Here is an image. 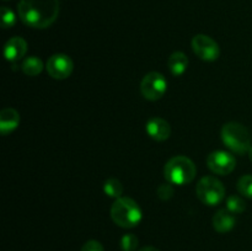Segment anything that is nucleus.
<instances>
[{"mask_svg": "<svg viewBox=\"0 0 252 251\" xmlns=\"http://www.w3.org/2000/svg\"><path fill=\"white\" fill-rule=\"evenodd\" d=\"M196 194L202 203L213 207L225 198V188L217 177L204 176L197 184Z\"/></svg>", "mask_w": 252, "mask_h": 251, "instance_id": "obj_5", "label": "nucleus"}, {"mask_svg": "<svg viewBox=\"0 0 252 251\" xmlns=\"http://www.w3.org/2000/svg\"><path fill=\"white\" fill-rule=\"evenodd\" d=\"M249 157H250V160L252 161V147L250 148V150H249Z\"/></svg>", "mask_w": 252, "mask_h": 251, "instance_id": "obj_24", "label": "nucleus"}, {"mask_svg": "<svg viewBox=\"0 0 252 251\" xmlns=\"http://www.w3.org/2000/svg\"><path fill=\"white\" fill-rule=\"evenodd\" d=\"M197 169L191 159L182 155L171 157L164 167V175L167 182L177 186H184L193 181Z\"/></svg>", "mask_w": 252, "mask_h": 251, "instance_id": "obj_3", "label": "nucleus"}, {"mask_svg": "<svg viewBox=\"0 0 252 251\" xmlns=\"http://www.w3.org/2000/svg\"><path fill=\"white\" fill-rule=\"evenodd\" d=\"M226 209L230 211L233 214L243 213L246 209V203L241 197L233 194V196H229L226 198Z\"/></svg>", "mask_w": 252, "mask_h": 251, "instance_id": "obj_17", "label": "nucleus"}, {"mask_svg": "<svg viewBox=\"0 0 252 251\" xmlns=\"http://www.w3.org/2000/svg\"><path fill=\"white\" fill-rule=\"evenodd\" d=\"M221 139L225 147L236 154L249 153L251 145V134L248 128L238 122L225 123L221 129Z\"/></svg>", "mask_w": 252, "mask_h": 251, "instance_id": "obj_4", "label": "nucleus"}, {"mask_svg": "<svg viewBox=\"0 0 252 251\" xmlns=\"http://www.w3.org/2000/svg\"><path fill=\"white\" fill-rule=\"evenodd\" d=\"M20 123V115L14 108H4L0 112V132L2 135H7L14 132Z\"/></svg>", "mask_w": 252, "mask_h": 251, "instance_id": "obj_12", "label": "nucleus"}, {"mask_svg": "<svg viewBox=\"0 0 252 251\" xmlns=\"http://www.w3.org/2000/svg\"><path fill=\"white\" fill-rule=\"evenodd\" d=\"M21 69L26 75L36 76L43 70V63H42V61L39 58L31 56L22 62Z\"/></svg>", "mask_w": 252, "mask_h": 251, "instance_id": "obj_15", "label": "nucleus"}, {"mask_svg": "<svg viewBox=\"0 0 252 251\" xmlns=\"http://www.w3.org/2000/svg\"><path fill=\"white\" fill-rule=\"evenodd\" d=\"M145 130L148 135L158 142H164L171 134V127L169 122L160 117H153L145 125Z\"/></svg>", "mask_w": 252, "mask_h": 251, "instance_id": "obj_10", "label": "nucleus"}, {"mask_svg": "<svg viewBox=\"0 0 252 251\" xmlns=\"http://www.w3.org/2000/svg\"><path fill=\"white\" fill-rule=\"evenodd\" d=\"M167 90V81L162 74L158 71L148 73L140 83L142 95L149 101H157L165 95Z\"/></svg>", "mask_w": 252, "mask_h": 251, "instance_id": "obj_6", "label": "nucleus"}, {"mask_svg": "<svg viewBox=\"0 0 252 251\" xmlns=\"http://www.w3.org/2000/svg\"><path fill=\"white\" fill-rule=\"evenodd\" d=\"M81 251H103V246L96 240H89L84 244Z\"/></svg>", "mask_w": 252, "mask_h": 251, "instance_id": "obj_22", "label": "nucleus"}, {"mask_svg": "<svg viewBox=\"0 0 252 251\" xmlns=\"http://www.w3.org/2000/svg\"><path fill=\"white\" fill-rule=\"evenodd\" d=\"M167 65H169L172 75L180 76L186 71L187 66H189V58L182 52H175L170 56L169 61H167Z\"/></svg>", "mask_w": 252, "mask_h": 251, "instance_id": "obj_14", "label": "nucleus"}, {"mask_svg": "<svg viewBox=\"0 0 252 251\" xmlns=\"http://www.w3.org/2000/svg\"><path fill=\"white\" fill-rule=\"evenodd\" d=\"M192 49L202 61L206 62L217 61L220 54L218 43L207 34H196L192 38Z\"/></svg>", "mask_w": 252, "mask_h": 251, "instance_id": "obj_7", "label": "nucleus"}, {"mask_svg": "<svg viewBox=\"0 0 252 251\" xmlns=\"http://www.w3.org/2000/svg\"><path fill=\"white\" fill-rule=\"evenodd\" d=\"M174 196V188H172L171 184H164L159 186L158 188V197L162 201H167Z\"/></svg>", "mask_w": 252, "mask_h": 251, "instance_id": "obj_21", "label": "nucleus"}, {"mask_svg": "<svg viewBox=\"0 0 252 251\" xmlns=\"http://www.w3.org/2000/svg\"><path fill=\"white\" fill-rule=\"evenodd\" d=\"M103 192H105L108 197H112V198L116 199L120 198V197H122L123 193L122 182L117 179L106 180L105 185H103Z\"/></svg>", "mask_w": 252, "mask_h": 251, "instance_id": "obj_16", "label": "nucleus"}, {"mask_svg": "<svg viewBox=\"0 0 252 251\" xmlns=\"http://www.w3.org/2000/svg\"><path fill=\"white\" fill-rule=\"evenodd\" d=\"M27 52V43L21 37H12L4 47V54L7 62L20 61Z\"/></svg>", "mask_w": 252, "mask_h": 251, "instance_id": "obj_11", "label": "nucleus"}, {"mask_svg": "<svg viewBox=\"0 0 252 251\" xmlns=\"http://www.w3.org/2000/svg\"><path fill=\"white\" fill-rule=\"evenodd\" d=\"M207 165L217 175H229L236 166V159L233 154L224 150L211 153L207 157Z\"/></svg>", "mask_w": 252, "mask_h": 251, "instance_id": "obj_8", "label": "nucleus"}, {"mask_svg": "<svg viewBox=\"0 0 252 251\" xmlns=\"http://www.w3.org/2000/svg\"><path fill=\"white\" fill-rule=\"evenodd\" d=\"M138 244H139V240L134 234H126L121 239L120 245L122 251H135L138 248Z\"/></svg>", "mask_w": 252, "mask_h": 251, "instance_id": "obj_19", "label": "nucleus"}, {"mask_svg": "<svg viewBox=\"0 0 252 251\" xmlns=\"http://www.w3.org/2000/svg\"><path fill=\"white\" fill-rule=\"evenodd\" d=\"M139 251H159V250H158V249H155V248H153V246H145V248L140 249Z\"/></svg>", "mask_w": 252, "mask_h": 251, "instance_id": "obj_23", "label": "nucleus"}, {"mask_svg": "<svg viewBox=\"0 0 252 251\" xmlns=\"http://www.w3.org/2000/svg\"><path fill=\"white\" fill-rule=\"evenodd\" d=\"M17 12L26 26L46 29L58 17L59 0H20Z\"/></svg>", "mask_w": 252, "mask_h": 251, "instance_id": "obj_1", "label": "nucleus"}, {"mask_svg": "<svg viewBox=\"0 0 252 251\" xmlns=\"http://www.w3.org/2000/svg\"><path fill=\"white\" fill-rule=\"evenodd\" d=\"M46 69L49 75L57 80H63L69 78L73 73L74 64L70 57L66 54H54L47 61Z\"/></svg>", "mask_w": 252, "mask_h": 251, "instance_id": "obj_9", "label": "nucleus"}, {"mask_svg": "<svg viewBox=\"0 0 252 251\" xmlns=\"http://www.w3.org/2000/svg\"><path fill=\"white\" fill-rule=\"evenodd\" d=\"M235 217L228 209H220L213 217V226L218 233H228L235 226Z\"/></svg>", "mask_w": 252, "mask_h": 251, "instance_id": "obj_13", "label": "nucleus"}, {"mask_svg": "<svg viewBox=\"0 0 252 251\" xmlns=\"http://www.w3.org/2000/svg\"><path fill=\"white\" fill-rule=\"evenodd\" d=\"M142 209L134 199L120 197L111 207V218L121 228H134L142 220Z\"/></svg>", "mask_w": 252, "mask_h": 251, "instance_id": "obj_2", "label": "nucleus"}, {"mask_svg": "<svg viewBox=\"0 0 252 251\" xmlns=\"http://www.w3.org/2000/svg\"><path fill=\"white\" fill-rule=\"evenodd\" d=\"M236 187H238L239 193L248 197V198H252V175H244V176H241L239 179Z\"/></svg>", "mask_w": 252, "mask_h": 251, "instance_id": "obj_18", "label": "nucleus"}, {"mask_svg": "<svg viewBox=\"0 0 252 251\" xmlns=\"http://www.w3.org/2000/svg\"><path fill=\"white\" fill-rule=\"evenodd\" d=\"M16 22V17L15 14L12 12V10H10L9 7L2 6L1 7V26L2 29H9L12 27Z\"/></svg>", "mask_w": 252, "mask_h": 251, "instance_id": "obj_20", "label": "nucleus"}]
</instances>
